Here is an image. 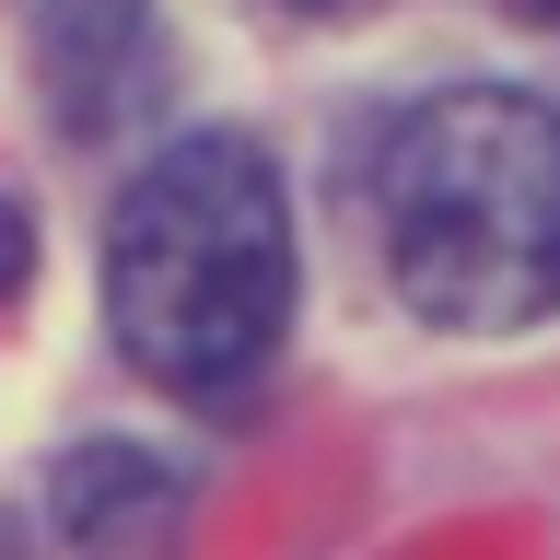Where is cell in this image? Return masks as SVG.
I'll return each mask as SVG.
<instances>
[{"instance_id":"6da1fadb","label":"cell","mask_w":560,"mask_h":560,"mask_svg":"<svg viewBox=\"0 0 560 560\" xmlns=\"http://www.w3.org/2000/svg\"><path fill=\"white\" fill-rule=\"evenodd\" d=\"M105 327L140 385L234 409L292 339V210L257 140L187 129L105 222Z\"/></svg>"},{"instance_id":"7a4b0ae2","label":"cell","mask_w":560,"mask_h":560,"mask_svg":"<svg viewBox=\"0 0 560 560\" xmlns=\"http://www.w3.org/2000/svg\"><path fill=\"white\" fill-rule=\"evenodd\" d=\"M362 234L432 327L560 315V117L502 82L420 94L362 164Z\"/></svg>"},{"instance_id":"3957f363","label":"cell","mask_w":560,"mask_h":560,"mask_svg":"<svg viewBox=\"0 0 560 560\" xmlns=\"http://www.w3.org/2000/svg\"><path fill=\"white\" fill-rule=\"evenodd\" d=\"M24 59L47 82L70 140L129 129L140 105L164 94V24L152 0H24Z\"/></svg>"},{"instance_id":"277c9868","label":"cell","mask_w":560,"mask_h":560,"mask_svg":"<svg viewBox=\"0 0 560 560\" xmlns=\"http://www.w3.org/2000/svg\"><path fill=\"white\" fill-rule=\"evenodd\" d=\"M59 525H70V549H94V560H140L175 525V467L140 444H82L59 467Z\"/></svg>"},{"instance_id":"5b68a950","label":"cell","mask_w":560,"mask_h":560,"mask_svg":"<svg viewBox=\"0 0 560 560\" xmlns=\"http://www.w3.org/2000/svg\"><path fill=\"white\" fill-rule=\"evenodd\" d=\"M24 269H35V222H24V199L0 187V304L24 292Z\"/></svg>"},{"instance_id":"8992f818","label":"cell","mask_w":560,"mask_h":560,"mask_svg":"<svg viewBox=\"0 0 560 560\" xmlns=\"http://www.w3.org/2000/svg\"><path fill=\"white\" fill-rule=\"evenodd\" d=\"M514 12H537V24H560V0H514Z\"/></svg>"},{"instance_id":"52a82bcc","label":"cell","mask_w":560,"mask_h":560,"mask_svg":"<svg viewBox=\"0 0 560 560\" xmlns=\"http://www.w3.org/2000/svg\"><path fill=\"white\" fill-rule=\"evenodd\" d=\"M0 560H12V537H0Z\"/></svg>"}]
</instances>
